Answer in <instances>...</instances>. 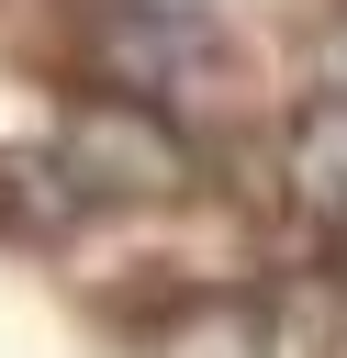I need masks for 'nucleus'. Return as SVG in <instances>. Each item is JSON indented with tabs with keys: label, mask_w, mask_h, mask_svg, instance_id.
Returning a JSON list of instances; mask_svg holds the SVG:
<instances>
[{
	"label": "nucleus",
	"mask_w": 347,
	"mask_h": 358,
	"mask_svg": "<svg viewBox=\"0 0 347 358\" xmlns=\"http://www.w3.org/2000/svg\"><path fill=\"white\" fill-rule=\"evenodd\" d=\"M56 179H67V201H179L190 190V134H179V112L101 90V101L67 112Z\"/></svg>",
	"instance_id": "f257e3e1"
},
{
	"label": "nucleus",
	"mask_w": 347,
	"mask_h": 358,
	"mask_svg": "<svg viewBox=\"0 0 347 358\" xmlns=\"http://www.w3.org/2000/svg\"><path fill=\"white\" fill-rule=\"evenodd\" d=\"M213 22L201 11H179V0H101L90 11V67H101V90H123V101H179L190 78H213Z\"/></svg>",
	"instance_id": "f03ea898"
},
{
	"label": "nucleus",
	"mask_w": 347,
	"mask_h": 358,
	"mask_svg": "<svg viewBox=\"0 0 347 358\" xmlns=\"http://www.w3.org/2000/svg\"><path fill=\"white\" fill-rule=\"evenodd\" d=\"M280 201L313 235H347V90H313L280 134Z\"/></svg>",
	"instance_id": "7ed1b4c3"
},
{
	"label": "nucleus",
	"mask_w": 347,
	"mask_h": 358,
	"mask_svg": "<svg viewBox=\"0 0 347 358\" xmlns=\"http://www.w3.org/2000/svg\"><path fill=\"white\" fill-rule=\"evenodd\" d=\"M157 358H280V324H269L257 302L213 291V302H190V313L157 324Z\"/></svg>",
	"instance_id": "20e7f679"
}]
</instances>
